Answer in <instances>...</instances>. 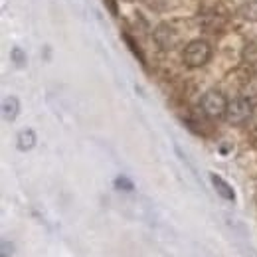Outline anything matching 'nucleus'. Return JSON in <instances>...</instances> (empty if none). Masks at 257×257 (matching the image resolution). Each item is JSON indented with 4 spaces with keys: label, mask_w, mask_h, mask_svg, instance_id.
<instances>
[{
    "label": "nucleus",
    "mask_w": 257,
    "mask_h": 257,
    "mask_svg": "<svg viewBox=\"0 0 257 257\" xmlns=\"http://www.w3.org/2000/svg\"><path fill=\"white\" fill-rule=\"evenodd\" d=\"M210 58H212V48L204 40L188 42L184 52H182V60L188 67H202V65H206L210 62Z\"/></svg>",
    "instance_id": "f257e3e1"
},
{
    "label": "nucleus",
    "mask_w": 257,
    "mask_h": 257,
    "mask_svg": "<svg viewBox=\"0 0 257 257\" xmlns=\"http://www.w3.org/2000/svg\"><path fill=\"white\" fill-rule=\"evenodd\" d=\"M227 105H229V101L225 99V95L222 93V91H216V89L206 91V93L202 95V99H200V107H202V111H204L208 117H212V119L225 117Z\"/></svg>",
    "instance_id": "f03ea898"
},
{
    "label": "nucleus",
    "mask_w": 257,
    "mask_h": 257,
    "mask_svg": "<svg viewBox=\"0 0 257 257\" xmlns=\"http://www.w3.org/2000/svg\"><path fill=\"white\" fill-rule=\"evenodd\" d=\"M251 113H253L251 101L245 97H237V99L229 101L227 111H225V121L231 125H241L251 117Z\"/></svg>",
    "instance_id": "7ed1b4c3"
},
{
    "label": "nucleus",
    "mask_w": 257,
    "mask_h": 257,
    "mask_svg": "<svg viewBox=\"0 0 257 257\" xmlns=\"http://www.w3.org/2000/svg\"><path fill=\"white\" fill-rule=\"evenodd\" d=\"M155 38H157V44H159L161 48H164V50H170V48L176 46V34H174L170 24H161V26H157Z\"/></svg>",
    "instance_id": "20e7f679"
},
{
    "label": "nucleus",
    "mask_w": 257,
    "mask_h": 257,
    "mask_svg": "<svg viewBox=\"0 0 257 257\" xmlns=\"http://www.w3.org/2000/svg\"><path fill=\"white\" fill-rule=\"evenodd\" d=\"M210 180H212V184H214L216 192L220 194L224 200H227V202H233V200H235V192H233V188L225 182L222 176H218V174H210Z\"/></svg>",
    "instance_id": "39448f33"
},
{
    "label": "nucleus",
    "mask_w": 257,
    "mask_h": 257,
    "mask_svg": "<svg viewBox=\"0 0 257 257\" xmlns=\"http://www.w3.org/2000/svg\"><path fill=\"white\" fill-rule=\"evenodd\" d=\"M16 147H18V151H22V153L32 151L34 147H36V133H34L32 128H22V131L18 133V137H16Z\"/></svg>",
    "instance_id": "423d86ee"
},
{
    "label": "nucleus",
    "mask_w": 257,
    "mask_h": 257,
    "mask_svg": "<svg viewBox=\"0 0 257 257\" xmlns=\"http://www.w3.org/2000/svg\"><path fill=\"white\" fill-rule=\"evenodd\" d=\"M18 113H20V101L14 95L6 97L2 101V117H4V121H14L18 117Z\"/></svg>",
    "instance_id": "0eeeda50"
},
{
    "label": "nucleus",
    "mask_w": 257,
    "mask_h": 257,
    "mask_svg": "<svg viewBox=\"0 0 257 257\" xmlns=\"http://www.w3.org/2000/svg\"><path fill=\"white\" fill-rule=\"evenodd\" d=\"M10 60L14 62L16 67H24V65H26V54H24L20 48H12V52H10Z\"/></svg>",
    "instance_id": "6e6552de"
},
{
    "label": "nucleus",
    "mask_w": 257,
    "mask_h": 257,
    "mask_svg": "<svg viewBox=\"0 0 257 257\" xmlns=\"http://www.w3.org/2000/svg\"><path fill=\"white\" fill-rule=\"evenodd\" d=\"M123 38H125V42H127V46L133 50V54L141 60V64H145V56H143V52H141V48H139V44H135V40L128 36V34H123Z\"/></svg>",
    "instance_id": "1a4fd4ad"
},
{
    "label": "nucleus",
    "mask_w": 257,
    "mask_h": 257,
    "mask_svg": "<svg viewBox=\"0 0 257 257\" xmlns=\"http://www.w3.org/2000/svg\"><path fill=\"white\" fill-rule=\"evenodd\" d=\"M115 186L119 188V190H127V192H131L135 186H133V182L128 180L127 176H119L117 180H115Z\"/></svg>",
    "instance_id": "9d476101"
},
{
    "label": "nucleus",
    "mask_w": 257,
    "mask_h": 257,
    "mask_svg": "<svg viewBox=\"0 0 257 257\" xmlns=\"http://www.w3.org/2000/svg\"><path fill=\"white\" fill-rule=\"evenodd\" d=\"M12 249H14V245H12V243H8V241L4 239V241H2V257L12 255Z\"/></svg>",
    "instance_id": "9b49d317"
},
{
    "label": "nucleus",
    "mask_w": 257,
    "mask_h": 257,
    "mask_svg": "<svg viewBox=\"0 0 257 257\" xmlns=\"http://www.w3.org/2000/svg\"><path fill=\"white\" fill-rule=\"evenodd\" d=\"M107 4H109V12L113 14V16H117V2L115 0H105Z\"/></svg>",
    "instance_id": "f8f14e48"
}]
</instances>
